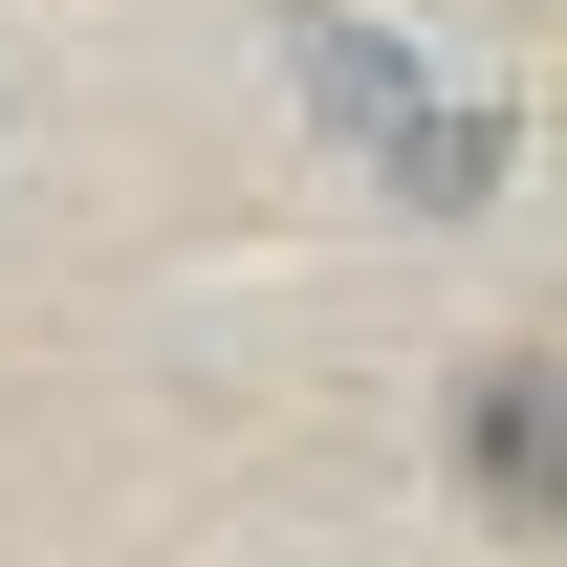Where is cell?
<instances>
[{
	"label": "cell",
	"instance_id": "obj_1",
	"mask_svg": "<svg viewBox=\"0 0 567 567\" xmlns=\"http://www.w3.org/2000/svg\"><path fill=\"white\" fill-rule=\"evenodd\" d=\"M481 458H502V502H567V415H546V371H502V415H481Z\"/></svg>",
	"mask_w": 567,
	"mask_h": 567
}]
</instances>
